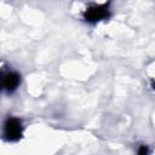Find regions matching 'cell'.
Listing matches in <instances>:
<instances>
[{"label":"cell","mask_w":155,"mask_h":155,"mask_svg":"<svg viewBox=\"0 0 155 155\" xmlns=\"http://www.w3.org/2000/svg\"><path fill=\"white\" fill-rule=\"evenodd\" d=\"M85 19L90 23H97L102 19L108 18L109 16V8H108V4H103V5H96L92 6L90 8H87L85 11Z\"/></svg>","instance_id":"2"},{"label":"cell","mask_w":155,"mask_h":155,"mask_svg":"<svg viewBox=\"0 0 155 155\" xmlns=\"http://www.w3.org/2000/svg\"><path fill=\"white\" fill-rule=\"evenodd\" d=\"M4 87L7 90V92H13L18 85H19V75L17 73H8L4 78Z\"/></svg>","instance_id":"3"},{"label":"cell","mask_w":155,"mask_h":155,"mask_svg":"<svg viewBox=\"0 0 155 155\" xmlns=\"http://www.w3.org/2000/svg\"><path fill=\"white\" fill-rule=\"evenodd\" d=\"M138 155H151V154H150L149 148H148L147 145H143V147L139 148V150H138Z\"/></svg>","instance_id":"4"},{"label":"cell","mask_w":155,"mask_h":155,"mask_svg":"<svg viewBox=\"0 0 155 155\" xmlns=\"http://www.w3.org/2000/svg\"><path fill=\"white\" fill-rule=\"evenodd\" d=\"M4 136L7 140H17L22 136V124L16 117H8L4 125Z\"/></svg>","instance_id":"1"}]
</instances>
